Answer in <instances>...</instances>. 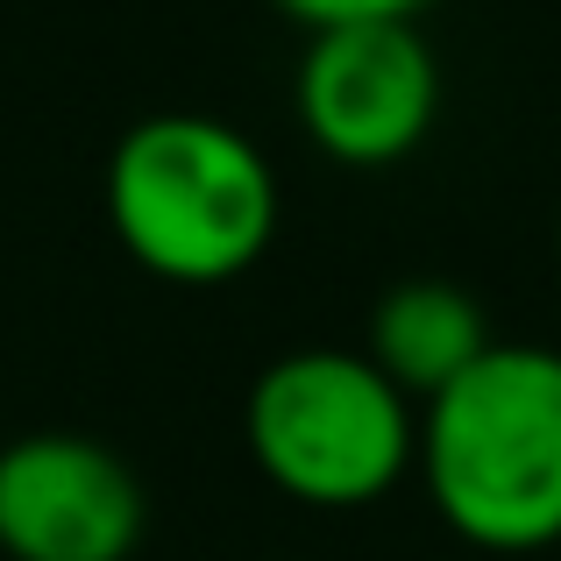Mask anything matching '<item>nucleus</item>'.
<instances>
[{"mask_svg": "<svg viewBox=\"0 0 561 561\" xmlns=\"http://www.w3.org/2000/svg\"><path fill=\"white\" fill-rule=\"evenodd\" d=\"M420 477L434 512L483 554L561 540V356L491 342L477 370L420 405Z\"/></svg>", "mask_w": 561, "mask_h": 561, "instance_id": "obj_1", "label": "nucleus"}, {"mask_svg": "<svg viewBox=\"0 0 561 561\" xmlns=\"http://www.w3.org/2000/svg\"><path fill=\"white\" fill-rule=\"evenodd\" d=\"M107 220L164 285H228L277 242V179L214 114H150L107 157Z\"/></svg>", "mask_w": 561, "mask_h": 561, "instance_id": "obj_2", "label": "nucleus"}, {"mask_svg": "<svg viewBox=\"0 0 561 561\" xmlns=\"http://www.w3.org/2000/svg\"><path fill=\"white\" fill-rule=\"evenodd\" d=\"M242 440L285 497L363 512L420 469V405L363 348H291L249 383Z\"/></svg>", "mask_w": 561, "mask_h": 561, "instance_id": "obj_3", "label": "nucleus"}, {"mask_svg": "<svg viewBox=\"0 0 561 561\" xmlns=\"http://www.w3.org/2000/svg\"><path fill=\"white\" fill-rule=\"evenodd\" d=\"M440 122V65L420 22H342L306 36L299 128L320 157L383 171L412 157Z\"/></svg>", "mask_w": 561, "mask_h": 561, "instance_id": "obj_4", "label": "nucleus"}, {"mask_svg": "<svg viewBox=\"0 0 561 561\" xmlns=\"http://www.w3.org/2000/svg\"><path fill=\"white\" fill-rule=\"evenodd\" d=\"M142 483L93 434H22L0 448V554L128 561L142 548Z\"/></svg>", "mask_w": 561, "mask_h": 561, "instance_id": "obj_5", "label": "nucleus"}, {"mask_svg": "<svg viewBox=\"0 0 561 561\" xmlns=\"http://www.w3.org/2000/svg\"><path fill=\"white\" fill-rule=\"evenodd\" d=\"M363 356L377 363L412 405L440 398L462 370L491 356V320H483L477 291L448 285V277H405L370 306V334Z\"/></svg>", "mask_w": 561, "mask_h": 561, "instance_id": "obj_6", "label": "nucleus"}, {"mask_svg": "<svg viewBox=\"0 0 561 561\" xmlns=\"http://www.w3.org/2000/svg\"><path fill=\"white\" fill-rule=\"evenodd\" d=\"M271 8H285L313 36V28H342V22H420L434 0H271Z\"/></svg>", "mask_w": 561, "mask_h": 561, "instance_id": "obj_7", "label": "nucleus"}, {"mask_svg": "<svg viewBox=\"0 0 561 561\" xmlns=\"http://www.w3.org/2000/svg\"><path fill=\"white\" fill-rule=\"evenodd\" d=\"M554 263H561V228H554Z\"/></svg>", "mask_w": 561, "mask_h": 561, "instance_id": "obj_8", "label": "nucleus"}]
</instances>
